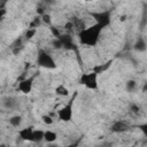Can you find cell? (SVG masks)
<instances>
[{
	"label": "cell",
	"mask_w": 147,
	"mask_h": 147,
	"mask_svg": "<svg viewBox=\"0 0 147 147\" xmlns=\"http://www.w3.org/2000/svg\"><path fill=\"white\" fill-rule=\"evenodd\" d=\"M102 30H103V28L96 23H94L90 26H85L77 33L78 40L84 46L93 47L99 42L100 34H101Z\"/></svg>",
	"instance_id": "6da1fadb"
},
{
	"label": "cell",
	"mask_w": 147,
	"mask_h": 147,
	"mask_svg": "<svg viewBox=\"0 0 147 147\" xmlns=\"http://www.w3.org/2000/svg\"><path fill=\"white\" fill-rule=\"evenodd\" d=\"M36 63L38 67H40L42 69H48V70L56 69V62H55L54 57L45 49L38 51L37 57H36Z\"/></svg>",
	"instance_id": "7a4b0ae2"
},
{
	"label": "cell",
	"mask_w": 147,
	"mask_h": 147,
	"mask_svg": "<svg viewBox=\"0 0 147 147\" xmlns=\"http://www.w3.org/2000/svg\"><path fill=\"white\" fill-rule=\"evenodd\" d=\"M75 100H76V94L67 102L64 103L56 113V116L57 118L63 122V123H69L72 121V117H74V103H75Z\"/></svg>",
	"instance_id": "3957f363"
},
{
	"label": "cell",
	"mask_w": 147,
	"mask_h": 147,
	"mask_svg": "<svg viewBox=\"0 0 147 147\" xmlns=\"http://www.w3.org/2000/svg\"><path fill=\"white\" fill-rule=\"evenodd\" d=\"M98 74L96 71H88V72H84L82 74L80 78H79V84L85 86L87 90L91 91H95L99 87V83H98Z\"/></svg>",
	"instance_id": "277c9868"
},
{
	"label": "cell",
	"mask_w": 147,
	"mask_h": 147,
	"mask_svg": "<svg viewBox=\"0 0 147 147\" xmlns=\"http://www.w3.org/2000/svg\"><path fill=\"white\" fill-rule=\"evenodd\" d=\"M91 17L95 21L96 24L101 25L103 29L108 28L111 23V14L109 10H101V11H91Z\"/></svg>",
	"instance_id": "5b68a950"
},
{
	"label": "cell",
	"mask_w": 147,
	"mask_h": 147,
	"mask_svg": "<svg viewBox=\"0 0 147 147\" xmlns=\"http://www.w3.org/2000/svg\"><path fill=\"white\" fill-rule=\"evenodd\" d=\"M33 82H34V77L24 78V79H22V80L18 82L17 90L22 94H30L31 91H32V88H33Z\"/></svg>",
	"instance_id": "8992f818"
},
{
	"label": "cell",
	"mask_w": 147,
	"mask_h": 147,
	"mask_svg": "<svg viewBox=\"0 0 147 147\" xmlns=\"http://www.w3.org/2000/svg\"><path fill=\"white\" fill-rule=\"evenodd\" d=\"M130 129V124L126 122V121H116L113 123L110 130L111 132L114 133H122V132H125Z\"/></svg>",
	"instance_id": "52a82bcc"
},
{
	"label": "cell",
	"mask_w": 147,
	"mask_h": 147,
	"mask_svg": "<svg viewBox=\"0 0 147 147\" xmlns=\"http://www.w3.org/2000/svg\"><path fill=\"white\" fill-rule=\"evenodd\" d=\"M2 105L8 110H16L20 106L18 100L15 96H6L2 99Z\"/></svg>",
	"instance_id": "ba28073f"
},
{
	"label": "cell",
	"mask_w": 147,
	"mask_h": 147,
	"mask_svg": "<svg viewBox=\"0 0 147 147\" xmlns=\"http://www.w3.org/2000/svg\"><path fill=\"white\" fill-rule=\"evenodd\" d=\"M33 130H34L33 126H26V127H23V129L18 130L17 134H18L20 139H22L23 141H30V142H31V138H32Z\"/></svg>",
	"instance_id": "9c48e42d"
},
{
	"label": "cell",
	"mask_w": 147,
	"mask_h": 147,
	"mask_svg": "<svg viewBox=\"0 0 147 147\" xmlns=\"http://www.w3.org/2000/svg\"><path fill=\"white\" fill-rule=\"evenodd\" d=\"M133 49L137 53H145L147 49V44L144 37H138L133 44Z\"/></svg>",
	"instance_id": "30bf717a"
},
{
	"label": "cell",
	"mask_w": 147,
	"mask_h": 147,
	"mask_svg": "<svg viewBox=\"0 0 147 147\" xmlns=\"http://www.w3.org/2000/svg\"><path fill=\"white\" fill-rule=\"evenodd\" d=\"M57 38L60 39L63 48H67V49H72L74 48V40H72L71 36H69V34H60Z\"/></svg>",
	"instance_id": "8fae6325"
},
{
	"label": "cell",
	"mask_w": 147,
	"mask_h": 147,
	"mask_svg": "<svg viewBox=\"0 0 147 147\" xmlns=\"http://www.w3.org/2000/svg\"><path fill=\"white\" fill-rule=\"evenodd\" d=\"M57 140V133L53 130H44V141L52 144Z\"/></svg>",
	"instance_id": "7c38bea8"
},
{
	"label": "cell",
	"mask_w": 147,
	"mask_h": 147,
	"mask_svg": "<svg viewBox=\"0 0 147 147\" xmlns=\"http://www.w3.org/2000/svg\"><path fill=\"white\" fill-rule=\"evenodd\" d=\"M41 141H44V130L34 129V130H33V133H32L31 142L39 144V142H41Z\"/></svg>",
	"instance_id": "4fadbf2b"
},
{
	"label": "cell",
	"mask_w": 147,
	"mask_h": 147,
	"mask_svg": "<svg viewBox=\"0 0 147 147\" xmlns=\"http://www.w3.org/2000/svg\"><path fill=\"white\" fill-rule=\"evenodd\" d=\"M22 122H23V117L21 115H13L9 117L8 119V123L13 126V127H20L22 125Z\"/></svg>",
	"instance_id": "5bb4252c"
},
{
	"label": "cell",
	"mask_w": 147,
	"mask_h": 147,
	"mask_svg": "<svg viewBox=\"0 0 147 147\" xmlns=\"http://www.w3.org/2000/svg\"><path fill=\"white\" fill-rule=\"evenodd\" d=\"M55 94L59 96H68L70 94V92H69V88L64 84H59L55 87Z\"/></svg>",
	"instance_id": "9a60e30c"
},
{
	"label": "cell",
	"mask_w": 147,
	"mask_h": 147,
	"mask_svg": "<svg viewBox=\"0 0 147 147\" xmlns=\"http://www.w3.org/2000/svg\"><path fill=\"white\" fill-rule=\"evenodd\" d=\"M138 88V84L134 79H129L126 83H125V90L129 92V93H134Z\"/></svg>",
	"instance_id": "2e32d148"
},
{
	"label": "cell",
	"mask_w": 147,
	"mask_h": 147,
	"mask_svg": "<svg viewBox=\"0 0 147 147\" xmlns=\"http://www.w3.org/2000/svg\"><path fill=\"white\" fill-rule=\"evenodd\" d=\"M40 20H41V23L48 25V26H52V16L47 13H44L40 15Z\"/></svg>",
	"instance_id": "e0dca14e"
},
{
	"label": "cell",
	"mask_w": 147,
	"mask_h": 147,
	"mask_svg": "<svg viewBox=\"0 0 147 147\" xmlns=\"http://www.w3.org/2000/svg\"><path fill=\"white\" fill-rule=\"evenodd\" d=\"M41 121H42V123L46 124V125H52V124L54 123L53 117H52L51 115H48V114H44V115H41Z\"/></svg>",
	"instance_id": "ac0fdd59"
},
{
	"label": "cell",
	"mask_w": 147,
	"mask_h": 147,
	"mask_svg": "<svg viewBox=\"0 0 147 147\" xmlns=\"http://www.w3.org/2000/svg\"><path fill=\"white\" fill-rule=\"evenodd\" d=\"M36 32H37V29H33V28L28 29V31L25 32V38H26V39H31V38L36 34Z\"/></svg>",
	"instance_id": "d6986e66"
},
{
	"label": "cell",
	"mask_w": 147,
	"mask_h": 147,
	"mask_svg": "<svg viewBox=\"0 0 147 147\" xmlns=\"http://www.w3.org/2000/svg\"><path fill=\"white\" fill-rule=\"evenodd\" d=\"M52 45H53V47H54L55 49H61V48H63V47H62V44H61V41H60L59 38H56L55 40H53Z\"/></svg>",
	"instance_id": "ffe728a7"
},
{
	"label": "cell",
	"mask_w": 147,
	"mask_h": 147,
	"mask_svg": "<svg viewBox=\"0 0 147 147\" xmlns=\"http://www.w3.org/2000/svg\"><path fill=\"white\" fill-rule=\"evenodd\" d=\"M131 109H132V113H133V114H138L139 110H140L139 106H137V105H132V106H131Z\"/></svg>",
	"instance_id": "44dd1931"
},
{
	"label": "cell",
	"mask_w": 147,
	"mask_h": 147,
	"mask_svg": "<svg viewBox=\"0 0 147 147\" xmlns=\"http://www.w3.org/2000/svg\"><path fill=\"white\" fill-rule=\"evenodd\" d=\"M121 21H125V15H123V16L121 17Z\"/></svg>",
	"instance_id": "7402d4cb"
},
{
	"label": "cell",
	"mask_w": 147,
	"mask_h": 147,
	"mask_svg": "<svg viewBox=\"0 0 147 147\" xmlns=\"http://www.w3.org/2000/svg\"><path fill=\"white\" fill-rule=\"evenodd\" d=\"M83 1H85V2H92L93 0H83Z\"/></svg>",
	"instance_id": "603a6c76"
}]
</instances>
